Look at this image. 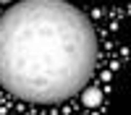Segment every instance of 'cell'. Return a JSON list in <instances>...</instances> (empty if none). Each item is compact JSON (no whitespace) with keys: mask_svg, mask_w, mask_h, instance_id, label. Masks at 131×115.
<instances>
[{"mask_svg":"<svg viewBox=\"0 0 131 115\" xmlns=\"http://www.w3.org/2000/svg\"><path fill=\"white\" fill-rule=\"evenodd\" d=\"M0 3H8V0H0Z\"/></svg>","mask_w":131,"mask_h":115,"instance_id":"cell-3","label":"cell"},{"mask_svg":"<svg viewBox=\"0 0 131 115\" xmlns=\"http://www.w3.org/2000/svg\"><path fill=\"white\" fill-rule=\"evenodd\" d=\"M100 102H102V94H100V89H94V86L84 89V105L94 107V105H100Z\"/></svg>","mask_w":131,"mask_h":115,"instance_id":"cell-2","label":"cell"},{"mask_svg":"<svg viewBox=\"0 0 131 115\" xmlns=\"http://www.w3.org/2000/svg\"><path fill=\"white\" fill-rule=\"evenodd\" d=\"M94 63V26L66 0H21L0 16V84L18 99H68L89 84Z\"/></svg>","mask_w":131,"mask_h":115,"instance_id":"cell-1","label":"cell"}]
</instances>
